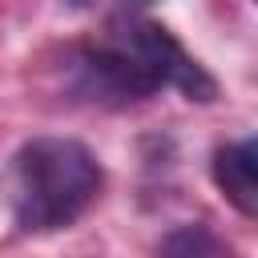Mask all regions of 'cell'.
<instances>
[{
	"mask_svg": "<svg viewBox=\"0 0 258 258\" xmlns=\"http://www.w3.org/2000/svg\"><path fill=\"white\" fill-rule=\"evenodd\" d=\"M101 194V165L73 137H32L12 157V222L24 234L73 226Z\"/></svg>",
	"mask_w": 258,
	"mask_h": 258,
	"instance_id": "cell-2",
	"label": "cell"
},
{
	"mask_svg": "<svg viewBox=\"0 0 258 258\" xmlns=\"http://www.w3.org/2000/svg\"><path fill=\"white\" fill-rule=\"evenodd\" d=\"M73 89L101 105H133L161 89H177L189 101L218 93L214 77L153 20L113 16L89 44H73L64 56Z\"/></svg>",
	"mask_w": 258,
	"mask_h": 258,
	"instance_id": "cell-1",
	"label": "cell"
},
{
	"mask_svg": "<svg viewBox=\"0 0 258 258\" xmlns=\"http://www.w3.org/2000/svg\"><path fill=\"white\" fill-rule=\"evenodd\" d=\"M129 8H145V4H153V0H125Z\"/></svg>",
	"mask_w": 258,
	"mask_h": 258,
	"instance_id": "cell-5",
	"label": "cell"
},
{
	"mask_svg": "<svg viewBox=\"0 0 258 258\" xmlns=\"http://www.w3.org/2000/svg\"><path fill=\"white\" fill-rule=\"evenodd\" d=\"M69 4H77V8H81V4H89V0H69Z\"/></svg>",
	"mask_w": 258,
	"mask_h": 258,
	"instance_id": "cell-6",
	"label": "cell"
},
{
	"mask_svg": "<svg viewBox=\"0 0 258 258\" xmlns=\"http://www.w3.org/2000/svg\"><path fill=\"white\" fill-rule=\"evenodd\" d=\"M254 141H226L214 149V161H210V173H214V185L226 194V202L242 214V218H254L258 214V169H254Z\"/></svg>",
	"mask_w": 258,
	"mask_h": 258,
	"instance_id": "cell-3",
	"label": "cell"
},
{
	"mask_svg": "<svg viewBox=\"0 0 258 258\" xmlns=\"http://www.w3.org/2000/svg\"><path fill=\"white\" fill-rule=\"evenodd\" d=\"M169 254H198V250H218V242L206 234V230H177L169 242H165Z\"/></svg>",
	"mask_w": 258,
	"mask_h": 258,
	"instance_id": "cell-4",
	"label": "cell"
}]
</instances>
